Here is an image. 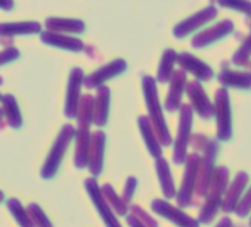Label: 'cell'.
Wrapping results in <instances>:
<instances>
[{
	"mask_svg": "<svg viewBox=\"0 0 251 227\" xmlns=\"http://www.w3.org/2000/svg\"><path fill=\"white\" fill-rule=\"evenodd\" d=\"M142 89H144V97L147 100V108H148V114H150L148 117H150V120L155 129L158 140L163 146H169L173 143V139H172V135H170L169 127L166 124L164 114H163V109L160 105L155 78L145 75L142 78Z\"/></svg>",
	"mask_w": 251,
	"mask_h": 227,
	"instance_id": "obj_1",
	"label": "cell"
},
{
	"mask_svg": "<svg viewBox=\"0 0 251 227\" xmlns=\"http://www.w3.org/2000/svg\"><path fill=\"white\" fill-rule=\"evenodd\" d=\"M227 186H229V170L225 165L216 167L211 186L208 189L207 196L204 198L205 201L200 211V217H198L200 223L208 224L214 220L219 208H222V202L227 190Z\"/></svg>",
	"mask_w": 251,
	"mask_h": 227,
	"instance_id": "obj_2",
	"label": "cell"
},
{
	"mask_svg": "<svg viewBox=\"0 0 251 227\" xmlns=\"http://www.w3.org/2000/svg\"><path fill=\"white\" fill-rule=\"evenodd\" d=\"M192 106L185 103L182 105L179 111V127H177V136L175 140V149H173V162L175 164H185L188 157V146L191 143V129H192Z\"/></svg>",
	"mask_w": 251,
	"mask_h": 227,
	"instance_id": "obj_3",
	"label": "cell"
},
{
	"mask_svg": "<svg viewBox=\"0 0 251 227\" xmlns=\"http://www.w3.org/2000/svg\"><path fill=\"white\" fill-rule=\"evenodd\" d=\"M200 162H201V157L198 154H191L186 157L182 186L179 187V190L176 193V201L180 208H186L192 204V199L195 196V186H197V179H198Z\"/></svg>",
	"mask_w": 251,
	"mask_h": 227,
	"instance_id": "obj_4",
	"label": "cell"
},
{
	"mask_svg": "<svg viewBox=\"0 0 251 227\" xmlns=\"http://www.w3.org/2000/svg\"><path fill=\"white\" fill-rule=\"evenodd\" d=\"M74 135H75V130L70 124H67L61 130L59 136L56 137V140H55V143L52 146V151L49 152L46 164H45V167L42 170V176L45 179H50V177H53L56 174L58 167H59V164H61V161H62V158L65 155V151H67L68 145L71 143Z\"/></svg>",
	"mask_w": 251,
	"mask_h": 227,
	"instance_id": "obj_5",
	"label": "cell"
},
{
	"mask_svg": "<svg viewBox=\"0 0 251 227\" xmlns=\"http://www.w3.org/2000/svg\"><path fill=\"white\" fill-rule=\"evenodd\" d=\"M214 118L217 123V139L229 140L232 137V117H230V103L229 94L225 87L216 91L214 97Z\"/></svg>",
	"mask_w": 251,
	"mask_h": 227,
	"instance_id": "obj_6",
	"label": "cell"
},
{
	"mask_svg": "<svg viewBox=\"0 0 251 227\" xmlns=\"http://www.w3.org/2000/svg\"><path fill=\"white\" fill-rule=\"evenodd\" d=\"M84 187H86V190H87V193H89V196H90L96 211L99 212L100 218L103 220L105 226L106 227H123L120 224V221L117 220V217L114 214V209L111 208L109 202L103 196L102 189L99 187L98 182L93 177H90V179H87L84 182Z\"/></svg>",
	"mask_w": 251,
	"mask_h": 227,
	"instance_id": "obj_7",
	"label": "cell"
},
{
	"mask_svg": "<svg viewBox=\"0 0 251 227\" xmlns=\"http://www.w3.org/2000/svg\"><path fill=\"white\" fill-rule=\"evenodd\" d=\"M151 208L157 215L167 218L169 221L175 223L179 227H200L198 220L192 218L185 211H182L180 208L173 206L172 204H169L164 199H154L151 202Z\"/></svg>",
	"mask_w": 251,
	"mask_h": 227,
	"instance_id": "obj_8",
	"label": "cell"
},
{
	"mask_svg": "<svg viewBox=\"0 0 251 227\" xmlns=\"http://www.w3.org/2000/svg\"><path fill=\"white\" fill-rule=\"evenodd\" d=\"M186 93L191 102L189 105L192 106V109L197 111V114L202 120H210L214 115V105L210 102L207 93L204 91L198 80L186 84Z\"/></svg>",
	"mask_w": 251,
	"mask_h": 227,
	"instance_id": "obj_9",
	"label": "cell"
},
{
	"mask_svg": "<svg viewBox=\"0 0 251 227\" xmlns=\"http://www.w3.org/2000/svg\"><path fill=\"white\" fill-rule=\"evenodd\" d=\"M216 15H217V9L213 8V6H208V8H205L204 11L197 12L195 15H192V17L186 18L185 21L179 23V24L175 27L173 34H175V37H177V39H183V37H186L188 34L197 31L201 25H204V24H207L208 21H211L213 18H216Z\"/></svg>",
	"mask_w": 251,
	"mask_h": 227,
	"instance_id": "obj_10",
	"label": "cell"
},
{
	"mask_svg": "<svg viewBox=\"0 0 251 227\" xmlns=\"http://www.w3.org/2000/svg\"><path fill=\"white\" fill-rule=\"evenodd\" d=\"M126 68H127V64H126L124 59H115L106 65H102L99 69H96L87 78H84V84L89 89L103 86V83L106 80H111V78L117 77L118 74H123L126 71Z\"/></svg>",
	"mask_w": 251,
	"mask_h": 227,
	"instance_id": "obj_11",
	"label": "cell"
},
{
	"mask_svg": "<svg viewBox=\"0 0 251 227\" xmlns=\"http://www.w3.org/2000/svg\"><path fill=\"white\" fill-rule=\"evenodd\" d=\"M247 183H248V174L245 171H239L233 177V180L227 186V190H226L223 202H222V209L225 212H235V209L244 195Z\"/></svg>",
	"mask_w": 251,
	"mask_h": 227,
	"instance_id": "obj_12",
	"label": "cell"
},
{
	"mask_svg": "<svg viewBox=\"0 0 251 227\" xmlns=\"http://www.w3.org/2000/svg\"><path fill=\"white\" fill-rule=\"evenodd\" d=\"M186 74L183 69L173 72L170 78V90L166 96V108L169 112H177L182 108V94L186 89Z\"/></svg>",
	"mask_w": 251,
	"mask_h": 227,
	"instance_id": "obj_13",
	"label": "cell"
},
{
	"mask_svg": "<svg viewBox=\"0 0 251 227\" xmlns=\"http://www.w3.org/2000/svg\"><path fill=\"white\" fill-rule=\"evenodd\" d=\"M81 83H84L83 71L80 68H75L71 71L70 83H68V91H67V103H65V115L68 118L77 117V111L80 105V87Z\"/></svg>",
	"mask_w": 251,
	"mask_h": 227,
	"instance_id": "obj_14",
	"label": "cell"
},
{
	"mask_svg": "<svg viewBox=\"0 0 251 227\" xmlns=\"http://www.w3.org/2000/svg\"><path fill=\"white\" fill-rule=\"evenodd\" d=\"M233 31V23L229 21V20H225V21H220L219 24H216L214 27H210L201 33H198L194 39H192V46L200 49V47H204L207 45H211L220 39H223L225 36L230 34Z\"/></svg>",
	"mask_w": 251,
	"mask_h": 227,
	"instance_id": "obj_15",
	"label": "cell"
},
{
	"mask_svg": "<svg viewBox=\"0 0 251 227\" xmlns=\"http://www.w3.org/2000/svg\"><path fill=\"white\" fill-rule=\"evenodd\" d=\"M177 64L180 65V68H182L183 71L191 72L198 81H200V80L208 81V80H211L213 75H214L213 69H211L205 62H202L201 59H198V58H195L194 55H189V53H186V52L177 55Z\"/></svg>",
	"mask_w": 251,
	"mask_h": 227,
	"instance_id": "obj_16",
	"label": "cell"
},
{
	"mask_svg": "<svg viewBox=\"0 0 251 227\" xmlns=\"http://www.w3.org/2000/svg\"><path fill=\"white\" fill-rule=\"evenodd\" d=\"M105 133L96 132L90 139V152H89V170L93 177H98L103 168V152H105Z\"/></svg>",
	"mask_w": 251,
	"mask_h": 227,
	"instance_id": "obj_17",
	"label": "cell"
},
{
	"mask_svg": "<svg viewBox=\"0 0 251 227\" xmlns=\"http://www.w3.org/2000/svg\"><path fill=\"white\" fill-rule=\"evenodd\" d=\"M138 124H139V129H141V133H142V137H144V142L148 148V152L151 154V157L154 159L157 158H161V154H163V149H161V143L158 140V136L155 133V129L150 120V117H139L138 118Z\"/></svg>",
	"mask_w": 251,
	"mask_h": 227,
	"instance_id": "obj_18",
	"label": "cell"
},
{
	"mask_svg": "<svg viewBox=\"0 0 251 227\" xmlns=\"http://www.w3.org/2000/svg\"><path fill=\"white\" fill-rule=\"evenodd\" d=\"M108 112H109V89L105 86H99L93 105V123L98 127H103L106 124Z\"/></svg>",
	"mask_w": 251,
	"mask_h": 227,
	"instance_id": "obj_19",
	"label": "cell"
},
{
	"mask_svg": "<svg viewBox=\"0 0 251 227\" xmlns=\"http://www.w3.org/2000/svg\"><path fill=\"white\" fill-rule=\"evenodd\" d=\"M155 171H157L160 186H161V190H163V195L166 196V199L176 198L177 192L175 187V180H173V176L170 171V165L163 157L155 159Z\"/></svg>",
	"mask_w": 251,
	"mask_h": 227,
	"instance_id": "obj_20",
	"label": "cell"
},
{
	"mask_svg": "<svg viewBox=\"0 0 251 227\" xmlns=\"http://www.w3.org/2000/svg\"><path fill=\"white\" fill-rule=\"evenodd\" d=\"M219 81L225 87H236V89H251V74L241 71H229L223 69L219 74Z\"/></svg>",
	"mask_w": 251,
	"mask_h": 227,
	"instance_id": "obj_21",
	"label": "cell"
},
{
	"mask_svg": "<svg viewBox=\"0 0 251 227\" xmlns=\"http://www.w3.org/2000/svg\"><path fill=\"white\" fill-rule=\"evenodd\" d=\"M102 193H103V196L106 198V201L109 202V205H111V208L114 209V212H117V214H120V215H127V212H129V209H130V205L126 202L121 196H118L117 195V192L114 190V187L111 186V184H103L102 187Z\"/></svg>",
	"mask_w": 251,
	"mask_h": 227,
	"instance_id": "obj_22",
	"label": "cell"
},
{
	"mask_svg": "<svg viewBox=\"0 0 251 227\" xmlns=\"http://www.w3.org/2000/svg\"><path fill=\"white\" fill-rule=\"evenodd\" d=\"M175 62H177V53L173 49H167L164 50L163 59L160 62V68H158V74H157V80L160 83H167L170 81L172 75H173V65Z\"/></svg>",
	"mask_w": 251,
	"mask_h": 227,
	"instance_id": "obj_23",
	"label": "cell"
},
{
	"mask_svg": "<svg viewBox=\"0 0 251 227\" xmlns=\"http://www.w3.org/2000/svg\"><path fill=\"white\" fill-rule=\"evenodd\" d=\"M45 42H48V45H53V46H59V47H64V49H68V50H74V52H78L83 49V43L80 40H75V39H70V37H64V36H58V34H45L42 37Z\"/></svg>",
	"mask_w": 251,
	"mask_h": 227,
	"instance_id": "obj_24",
	"label": "cell"
},
{
	"mask_svg": "<svg viewBox=\"0 0 251 227\" xmlns=\"http://www.w3.org/2000/svg\"><path fill=\"white\" fill-rule=\"evenodd\" d=\"M48 27L55 31H65V33H81L84 31V24L77 20H49Z\"/></svg>",
	"mask_w": 251,
	"mask_h": 227,
	"instance_id": "obj_25",
	"label": "cell"
},
{
	"mask_svg": "<svg viewBox=\"0 0 251 227\" xmlns=\"http://www.w3.org/2000/svg\"><path fill=\"white\" fill-rule=\"evenodd\" d=\"M217 3L225 6V8L235 9V11L251 15V2L250 0H217Z\"/></svg>",
	"mask_w": 251,
	"mask_h": 227,
	"instance_id": "obj_26",
	"label": "cell"
},
{
	"mask_svg": "<svg viewBox=\"0 0 251 227\" xmlns=\"http://www.w3.org/2000/svg\"><path fill=\"white\" fill-rule=\"evenodd\" d=\"M251 56V36L244 42V45L239 47V50L233 56V64L235 65H245Z\"/></svg>",
	"mask_w": 251,
	"mask_h": 227,
	"instance_id": "obj_27",
	"label": "cell"
},
{
	"mask_svg": "<svg viewBox=\"0 0 251 227\" xmlns=\"http://www.w3.org/2000/svg\"><path fill=\"white\" fill-rule=\"evenodd\" d=\"M250 211H251V186H250L248 190L242 195V198H241V201H239V204H238L235 212H236L238 217L242 218V217H247V215L250 214Z\"/></svg>",
	"mask_w": 251,
	"mask_h": 227,
	"instance_id": "obj_28",
	"label": "cell"
},
{
	"mask_svg": "<svg viewBox=\"0 0 251 227\" xmlns=\"http://www.w3.org/2000/svg\"><path fill=\"white\" fill-rule=\"evenodd\" d=\"M136 186H138V180L135 177H129L127 182H126V186H124V192H123V199L130 205V201L135 195V190H136Z\"/></svg>",
	"mask_w": 251,
	"mask_h": 227,
	"instance_id": "obj_29",
	"label": "cell"
},
{
	"mask_svg": "<svg viewBox=\"0 0 251 227\" xmlns=\"http://www.w3.org/2000/svg\"><path fill=\"white\" fill-rule=\"evenodd\" d=\"M30 212H33V218H37L36 221L39 223V227H52V224L37 205H30Z\"/></svg>",
	"mask_w": 251,
	"mask_h": 227,
	"instance_id": "obj_30",
	"label": "cell"
},
{
	"mask_svg": "<svg viewBox=\"0 0 251 227\" xmlns=\"http://www.w3.org/2000/svg\"><path fill=\"white\" fill-rule=\"evenodd\" d=\"M126 220H127V224L130 226V227H151L150 224H147L138 214H135V212H130V214H127L126 215Z\"/></svg>",
	"mask_w": 251,
	"mask_h": 227,
	"instance_id": "obj_31",
	"label": "cell"
},
{
	"mask_svg": "<svg viewBox=\"0 0 251 227\" xmlns=\"http://www.w3.org/2000/svg\"><path fill=\"white\" fill-rule=\"evenodd\" d=\"M216 227H232V220L229 217H223L220 218V221L216 224Z\"/></svg>",
	"mask_w": 251,
	"mask_h": 227,
	"instance_id": "obj_32",
	"label": "cell"
},
{
	"mask_svg": "<svg viewBox=\"0 0 251 227\" xmlns=\"http://www.w3.org/2000/svg\"><path fill=\"white\" fill-rule=\"evenodd\" d=\"M248 224H250V227H251V218H250V223H248Z\"/></svg>",
	"mask_w": 251,
	"mask_h": 227,
	"instance_id": "obj_33",
	"label": "cell"
}]
</instances>
